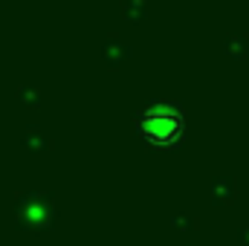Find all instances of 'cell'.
I'll list each match as a JSON object with an SVG mask.
<instances>
[{
  "instance_id": "6da1fadb",
  "label": "cell",
  "mask_w": 249,
  "mask_h": 246,
  "mask_svg": "<svg viewBox=\"0 0 249 246\" xmlns=\"http://www.w3.org/2000/svg\"><path fill=\"white\" fill-rule=\"evenodd\" d=\"M142 130H145L154 142H168V139H174V136L180 133V119H177L174 113H160V119H157V116H148V119L142 122Z\"/></svg>"
}]
</instances>
